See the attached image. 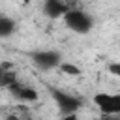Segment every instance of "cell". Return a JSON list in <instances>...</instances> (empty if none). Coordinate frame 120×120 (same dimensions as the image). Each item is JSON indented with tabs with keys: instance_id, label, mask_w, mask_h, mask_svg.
Here are the masks:
<instances>
[{
	"instance_id": "8fae6325",
	"label": "cell",
	"mask_w": 120,
	"mask_h": 120,
	"mask_svg": "<svg viewBox=\"0 0 120 120\" xmlns=\"http://www.w3.org/2000/svg\"><path fill=\"white\" fill-rule=\"evenodd\" d=\"M21 2H22V4H28V2H30V0H21Z\"/></svg>"
},
{
	"instance_id": "7a4b0ae2",
	"label": "cell",
	"mask_w": 120,
	"mask_h": 120,
	"mask_svg": "<svg viewBox=\"0 0 120 120\" xmlns=\"http://www.w3.org/2000/svg\"><path fill=\"white\" fill-rule=\"evenodd\" d=\"M64 24L75 34H88L94 26V19L82 9H69L64 17Z\"/></svg>"
},
{
	"instance_id": "8992f818",
	"label": "cell",
	"mask_w": 120,
	"mask_h": 120,
	"mask_svg": "<svg viewBox=\"0 0 120 120\" xmlns=\"http://www.w3.org/2000/svg\"><path fill=\"white\" fill-rule=\"evenodd\" d=\"M69 9L71 8H68V4L64 0H45L43 2V13L49 19H64Z\"/></svg>"
},
{
	"instance_id": "9c48e42d",
	"label": "cell",
	"mask_w": 120,
	"mask_h": 120,
	"mask_svg": "<svg viewBox=\"0 0 120 120\" xmlns=\"http://www.w3.org/2000/svg\"><path fill=\"white\" fill-rule=\"evenodd\" d=\"M107 71H109V75H112L114 79H120V60L109 62V64H107Z\"/></svg>"
},
{
	"instance_id": "3957f363",
	"label": "cell",
	"mask_w": 120,
	"mask_h": 120,
	"mask_svg": "<svg viewBox=\"0 0 120 120\" xmlns=\"http://www.w3.org/2000/svg\"><path fill=\"white\" fill-rule=\"evenodd\" d=\"M30 60L32 64L41 69V71H49V69H58V66L62 64V56L56 51L51 49H41V51H34L30 52Z\"/></svg>"
},
{
	"instance_id": "ba28073f",
	"label": "cell",
	"mask_w": 120,
	"mask_h": 120,
	"mask_svg": "<svg viewBox=\"0 0 120 120\" xmlns=\"http://www.w3.org/2000/svg\"><path fill=\"white\" fill-rule=\"evenodd\" d=\"M58 71H62L64 75H69V77H79V75H82L81 66H77V64H73V62H68V60H62V64L58 66Z\"/></svg>"
},
{
	"instance_id": "6da1fadb",
	"label": "cell",
	"mask_w": 120,
	"mask_h": 120,
	"mask_svg": "<svg viewBox=\"0 0 120 120\" xmlns=\"http://www.w3.org/2000/svg\"><path fill=\"white\" fill-rule=\"evenodd\" d=\"M92 103L103 116L120 114V92H98L92 96Z\"/></svg>"
},
{
	"instance_id": "30bf717a",
	"label": "cell",
	"mask_w": 120,
	"mask_h": 120,
	"mask_svg": "<svg viewBox=\"0 0 120 120\" xmlns=\"http://www.w3.org/2000/svg\"><path fill=\"white\" fill-rule=\"evenodd\" d=\"M60 120H79V114L77 112H71V114H62Z\"/></svg>"
},
{
	"instance_id": "5b68a950",
	"label": "cell",
	"mask_w": 120,
	"mask_h": 120,
	"mask_svg": "<svg viewBox=\"0 0 120 120\" xmlns=\"http://www.w3.org/2000/svg\"><path fill=\"white\" fill-rule=\"evenodd\" d=\"M8 90H11V94L15 96V99H19V101H22V103H34V101L39 99V94H38L36 88L26 86V84H22V82H19V81H17L13 86H9Z\"/></svg>"
},
{
	"instance_id": "277c9868",
	"label": "cell",
	"mask_w": 120,
	"mask_h": 120,
	"mask_svg": "<svg viewBox=\"0 0 120 120\" xmlns=\"http://www.w3.org/2000/svg\"><path fill=\"white\" fill-rule=\"evenodd\" d=\"M51 96L58 107V111L62 114H71V112H77L81 107H82V99L75 94H69V92H64V90H56L52 88L51 90Z\"/></svg>"
},
{
	"instance_id": "52a82bcc",
	"label": "cell",
	"mask_w": 120,
	"mask_h": 120,
	"mask_svg": "<svg viewBox=\"0 0 120 120\" xmlns=\"http://www.w3.org/2000/svg\"><path fill=\"white\" fill-rule=\"evenodd\" d=\"M15 32V21L8 15H2L0 17V38H9L11 34Z\"/></svg>"
}]
</instances>
